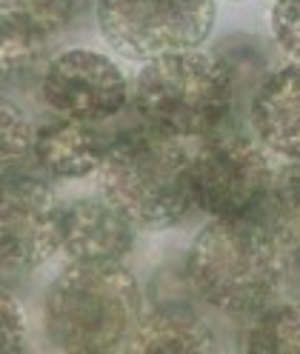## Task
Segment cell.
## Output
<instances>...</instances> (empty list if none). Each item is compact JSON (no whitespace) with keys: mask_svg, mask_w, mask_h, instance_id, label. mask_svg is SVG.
Returning a JSON list of instances; mask_svg holds the SVG:
<instances>
[{"mask_svg":"<svg viewBox=\"0 0 300 354\" xmlns=\"http://www.w3.org/2000/svg\"><path fill=\"white\" fill-rule=\"evenodd\" d=\"M200 306L252 317L286 289L289 254L263 217L209 220L183 257Z\"/></svg>","mask_w":300,"mask_h":354,"instance_id":"1","label":"cell"},{"mask_svg":"<svg viewBox=\"0 0 300 354\" xmlns=\"http://www.w3.org/2000/svg\"><path fill=\"white\" fill-rule=\"evenodd\" d=\"M241 88L218 52L186 49L140 63L132 77L135 118L183 143L232 129Z\"/></svg>","mask_w":300,"mask_h":354,"instance_id":"2","label":"cell"},{"mask_svg":"<svg viewBox=\"0 0 300 354\" xmlns=\"http://www.w3.org/2000/svg\"><path fill=\"white\" fill-rule=\"evenodd\" d=\"M191 149L149 126L118 131L97 169V189L140 232H166L195 212Z\"/></svg>","mask_w":300,"mask_h":354,"instance_id":"3","label":"cell"},{"mask_svg":"<svg viewBox=\"0 0 300 354\" xmlns=\"http://www.w3.org/2000/svg\"><path fill=\"white\" fill-rule=\"evenodd\" d=\"M146 308V295L126 266H66L46 289L40 323L63 354L120 351Z\"/></svg>","mask_w":300,"mask_h":354,"instance_id":"4","label":"cell"},{"mask_svg":"<svg viewBox=\"0 0 300 354\" xmlns=\"http://www.w3.org/2000/svg\"><path fill=\"white\" fill-rule=\"evenodd\" d=\"M277 169L254 135L223 129L198 140L189 158L195 209L214 220L261 217L274 189Z\"/></svg>","mask_w":300,"mask_h":354,"instance_id":"5","label":"cell"},{"mask_svg":"<svg viewBox=\"0 0 300 354\" xmlns=\"http://www.w3.org/2000/svg\"><path fill=\"white\" fill-rule=\"evenodd\" d=\"M103 40L129 60L200 49L218 20V0H95Z\"/></svg>","mask_w":300,"mask_h":354,"instance_id":"6","label":"cell"},{"mask_svg":"<svg viewBox=\"0 0 300 354\" xmlns=\"http://www.w3.org/2000/svg\"><path fill=\"white\" fill-rule=\"evenodd\" d=\"M37 95L52 115L106 123L132 103V80L115 57L72 46L49 57Z\"/></svg>","mask_w":300,"mask_h":354,"instance_id":"7","label":"cell"},{"mask_svg":"<svg viewBox=\"0 0 300 354\" xmlns=\"http://www.w3.org/2000/svg\"><path fill=\"white\" fill-rule=\"evenodd\" d=\"M63 203L32 171L0 177V269L35 272L60 254Z\"/></svg>","mask_w":300,"mask_h":354,"instance_id":"8","label":"cell"},{"mask_svg":"<svg viewBox=\"0 0 300 354\" xmlns=\"http://www.w3.org/2000/svg\"><path fill=\"white\" fill-rule=\"evenodd\" d=\"M138 232L100 192L83 194L63 206L60 254L72 266H123L138 246Z\"/></svg>","mask_w":300,"mask_h":354,"instance_id":"9","label":"cell"},{"mask_svg":"<svg viewBox=\"0 0 300 354\" xmlns=\"http://www.w3.org/2000/svg\"><path fill=\"white\" fill-rule=\"evenodd\" d=\"M112 138L103 123L49 115L32 129V163L55 180H86L97 174Z\"/></svg>","mask_w":300,"mask_h":354,"instance_id":"10","label":"cell"},{"mask_svg":"<svg viewBox=\"0 0 300 354\" xmlns=\"http://www.w3.org/2000/svg\"><path fill=\"white\" fill-rule=\"evenodd\" d=\"M249 126L272 158L300 160V63L266 72L249 97Z\"/></svg>","mask_w":300,"mask_h":354,"instance_id":"11","label":"cell"},{"mask_svg":"<svg viewBox=\"0 0 300 354\" xmlns=\"http://www.w3.org/2000/svg\"><path fill=\"white\" fill-rule=\"evenodd\" d=\"M200 303H152L143 308L123 351L132 354H209L218 335L198 308Z\"/></svg>","mask_w":300,"mask_h":354,"instance_id":"12","label":"cell"},{"mask_svg":"<svg viewBox=\"0 0 300 354\" xmlns=\"http://www.w3.org/2000/svg\"><path fill=\"white\" fill-rule=\"evenodd\" d=\"M49 63V37L0 20V95L40 83Z\"/></svg>","mask_w":300,"mask_h":354,"instance_id":"13","label":"cell"},{"mask_svg":"<svg viewBox=\"0 0 300 354\" xmlns=\"http://www.w3.org/2000/svg\"><path fill=\"white\" fill-rule=\"evenodd\" d=\"M243 348L249 354H300V300H272L254 312L243 335Z\"/></svg>","mask_w":300,"mask_h":354,"instance_id":"14","label":"cell"},{"mask_svg":"<svg viewBox=\"0 0 300 354\" xmlns=\"http://www.w3.org/2000/svg\"><path fill=\"white\" fill-rule=\"evenodd\" d=\"M289 257H300V160H289L274 177V189L261 214Z\"/></svg>","mask_w":300,"mask_h":354,"instance_id":"15","label":"cell"},{"mask_svg":"<svg viewBox=\"0 0 300 354\" xmlns=\"http://www.w3.org/2000/svg\"><path fill=\"white\" fill-rule=\"evenodd\" d=\"M86 3L89 0H0V20L52 37L75 24Z\"/></svg>","mask_w":300,"mask_h":354,"instance_id":"16","label":"cell"},{"mask_svg":"<svg viewBox=\"0 0 300 354\" xmlns=\"http://www.w3.org/2000/svg\"><path fill=\"white\" fill-rule=\"evenodd\" d=\"M32 129L24 109L0 95V177L24 171L32 163Z\"/></svg>","mask_w":300,"mask_h":354,"instance_id":"17","label":"cell"},{"mask_svg":"<svg viewBox=\"0 0 300 354\" xmlns=\"http://www.w3.org/2000/svg\"><path fill=\"white\" fill-rule=\"evenodd\" d=\"M269 32L274 46L292 63H300V0H274L269 12Z\"/></svg>","mask_w":300,"mask_h":354,"instance_id":"18","label":"cell"},{"mask_svg":"<svg viewBox=\"0 0 300 354\" xmlns=\"http://www.w3.org/2000/svg\"><path fill=\"white\" fill-rule=\"evenodd\" d=\"M26 348V317L20 303L0 289V354H15Z\"/></svg>","mask_w":300,"mask_h":354,"instance_id":"19","label":"cell"},{"mask_svg":"<svg viewBox=\"0 0 300 354\" xmlns=\"http://www.w3.org/2000/svg\"><path fill=\"white\" fill-rule=\"evenodd\" d=\"M286 289L292 297L300 300V257H289V269H286Z\"/></svg>","mask_w":300,"mask_h":354,"instance_id":"20","label":"cell"},{"mask_svg":"<svg viewBox=\"0 0 300 354\" xmlns=\"http://www.w3.org/2000/svg\"><path fill=\"white\" fill-rule=\"evenodd\" d=\"M232 3H246V0H232Z\"/></svg>","mask_w":300,"mask_h":354,"instance_id":"21","label":"cell"}]
</instances>
